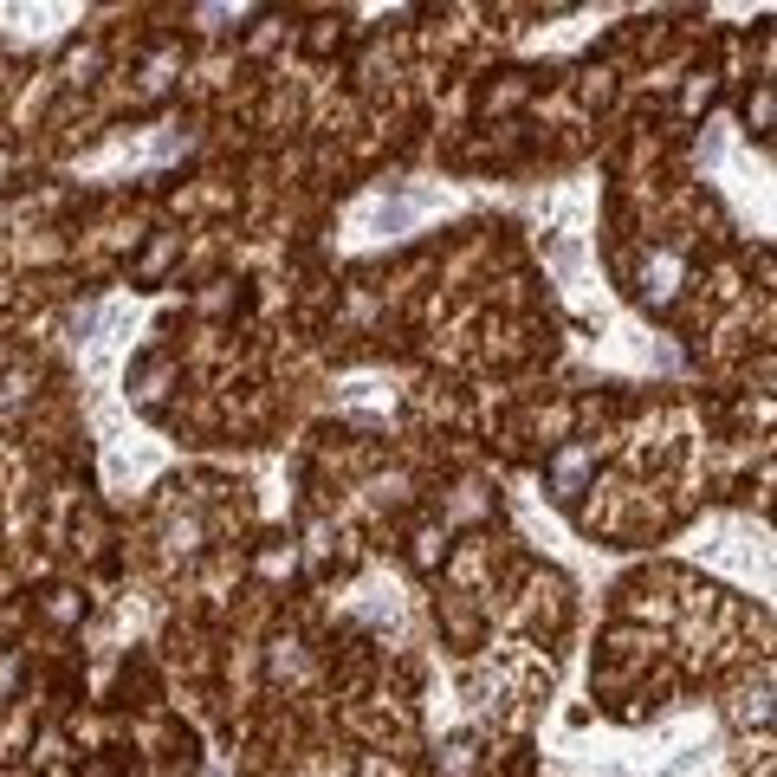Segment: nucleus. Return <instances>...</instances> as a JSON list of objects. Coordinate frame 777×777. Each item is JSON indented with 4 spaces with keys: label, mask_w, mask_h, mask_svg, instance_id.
I'll return each instance as SVG.
<instances>
[{
    "label": "nucleus",
    "mask_w": 777,
    "mask_h": 777,
    "mask_svg": "<svg viewBox=\"0 0 777 777\" xmlns=\"http://www.w3.org/2000/svg\"><path fill=\"white\" fill-rule=\"evenodd\" d=\"M421 208H428V201H395V208H389V201H376V208H363V221H370V227H383V234H402V227L415 221Z\"/></svg>",
    "instance_id": "nucleus-1"
}]
</instances>
